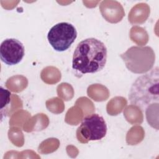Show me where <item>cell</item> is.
Here are the masks:
<instances>
[{"instance_id": "6da1fadb", "label": "cell", "mask_w": 159, "mask_h": 159, "mask_svg": "<svg viewBox=\"0 0 159 159\" xmlns=\"http://www.w3.org/2000/svg\"><path fill=\"white\" fill-rule=\"evenodd\" d=\"M105 44L96 38H88L77 45L73 55L72 68L81 73H95L102 70L107 61Z\"/></svg>"}, {"instance_id": "7a4b0ae2", "label": "cell", "mask_w": 159, "mask_h": 159, "mask_svg": "<svg viewBox=\"0 0 159 159\" xmlns=\"http://www.w3.org/2000/svg\"><path fill=\"white\" fill-rule=\"evenodd\" d=\"M158 86L159 70L156 66L138 77L132 83L129 93L130 103L139 107L142 111H145L154 103L158 104Z\"/></svg>"}, {"instance_id": "3957f363", "label": "cell", "mask_w": 159, "mask_h": 159, "mask_svg": "<svg viewBox=\"0 0 159 159\" xmlns=\"http://www.w3.org/2000/svg\"><path fill=\"white\" fill-rule=\"evenodd\" d=\"M107 125L102 116L93 113L84 117L76 130V137L81 143L99 140L107 133Z\"/></svg>"}, {"instance_id": "277c9868", "label": "cell", "mask_w": 159, "mask_h": 159, "mask_svg": "<svg viewBox=\"0 0 159 159\" xmlns=\"http://www.w3.org/2000/svg\"><path fill=\"white\" fill-rule=\"evenodd\" d=\"M77 37V31L73 24L63 22L53 25L48 31L47 39L50 45L57 52L68 50Z\"/></svg>"}, {"instance_id": "5b68a950", "label": "cell", "mask_w": 159, "mask_h": 159, "mask_svg": "<svg viewBox=\"0 0 159 159\" xmlns=\"http://www.w3.org/2000/svg\"><path fill=\"white\" fill-rule=\"evenodd\" d=\"M25 55L23 43L16 39H6L0 46V58L7 65H15L20 63Z\"/></svg>"}, {"instance_id": "8992f818", "label": "cell", "mask_w": 159, "mask_h": 159, "mask_svg": "<svg viewBox=\"0 0 159 159\" xmlns=\"http://www.w3.org/2000/svg\"><path fill=\"white\" fill-rule=\"evenodd\" d=\"M0 93H1V110L2 111L3 108L8 106L11 101V93L9 91L6 89H4L2 86L0 88Z\"/></svg>"}]
</instances>
